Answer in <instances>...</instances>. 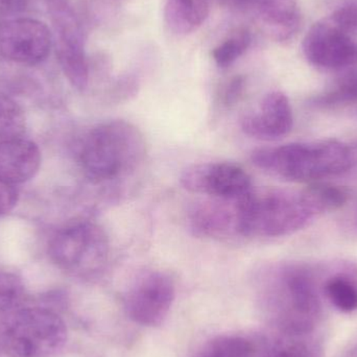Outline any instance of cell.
Wrapping results in <instances>:
<instances>
[{"label":"cell","instance_id":"5bb4252c","mask_svg":"<svg viewBox=\"0 0 357 357\" xmlns=\"http://www.w3.org/2000/svg\"><path fill=\"white\" fill-rule=\"evenodd\" d=\"M253 4L258 23L271 39L287 42L297 35L302 16L296 0H256Z\"/></svg>","mask_w":357,"mask_h":357},{"label":"cell","instance_id":"52a82bcc","mask_svg":"<svg viewBox=\"0 0 357 357\" xmlns=\"http://www.w3.org/2000/svg\"><path fill=\"white\" fill-rule=\"evenodd\" d=\"M68 339L66 323L54 310L26 307L17 310L6 323L2 345L10 357H52Z\"/></svg>","mask_w":357,"mask_h":357},{"label":"cell","instance_id":"7402d4cb","mask_svg":"<svg viewBox=\"0 0 357 357\" xmlns=\"http://www.w3.org/2000/svg\"><path fill=\"white\" fill-rule=\"evenodd\" d=\"M24 299L25 287L22 280L12 273L0 271V312L20 307Z\"/></svg>","mask_w":357,"mask_h":357},{"label":"cell","instance_id":"30bf717a","mask_svg":"<svg viewBox=\"0 0 357 357\" xmlns=\"http://www.w3.org/2000/svg\"><path fill=\"white\" fill-rule=\"evenodd\" d=\"M185 190L212 199H238L254 188L249 174L230 162H207L190 165L181 174Z\"/></svg>","mask_w":357,"mask_h":357},{"label":"cell","instance_id":"2e32d148","mask_svg":"<svg viewBox=\"0 0 357 357\" xmlns=\"http://www.w3.org/2000/svg\"><path fill=\"white\" fill-rule=\"evenodd\" d=\"M210 10L211 0H167L165 23L175 35H188L203 25Z\"/></svg>","mask_w":357,"mask_h":357},{"label":"cell","instance_id":"7a4b0ae2","mask_svg":"<svg viewBox=\"0 0 357 357\" xmlns=\"http://www.w3.org/2000/svg\"><path fill=\"white\" fill-rule=\"evenodd\" d=\"M146 155L142 131L130 121L111 119L85 134L79 146V163L86 177L102 184L135 173Z\"/></svg>","mask_w":357,"mask_h":357},{"label":"cell","instance_id":"ac0fdd59","mask_svg":"<svg viewBox=\"0 0 357 357\" xmlns=\"http://www.w3.org/2000/svg\"><path fill=\"white\" fill-rule=\"evenodd\" d=\"M251 342L238 335H222L212 340L195 357H253Z\"/></svg>","mask_w":357,"mask_h":357},{"label":"cell","instance_id":"6da1fadb","mask_svg":"<svg viewBox=\"0 0 357 357\" xmlns=\"http://www.w3.org/2000/svg\"><path fill=\"white\" fill-rule=\"evenodd\" d=\"M262 312L283 335H306L314 328L321 303L312 275L296 264L266 266L255 278Z\"/></svg>","mask_w":357,"mask_h":357},{"label":"cell","instance_id":"e0dca14e","mask_svg":"<svg viewBox=\"0 0 357 357\" xmlns=\"http://www.w3.org/2000/svg\"><path fill=\"white\" fill-rule=\"evenodd\" d=\"M357 102V65L343 70L323 93L312 98V106L320 109L337 108Z\"/></svg>","mask_w":357,"mask_h":357},{"label":"cell","instance_id":"83f0119b","mask_svg":"<svg viewBox=\"0 0 357 357\" xmlns=\"http://www.w3.org/2000/svg\"><path fill=\"white\" fill-rule=\"evenodd\" d=\"M348 357H357V344L351 350H350Z\"/></svg>","mask_w":357,"mask_h":357},{"label":"cell","instance_id":"cb8c5ba5","mask_svg":"<svg viewBox=\"0 0 357 357\" xmlns=\"http://www.w3.org/2000/svg\"><path fill=\"white\" fill-rule=\"evenodd\" d=\"M266 357H319L316 347L303 342H295L289 345L275 346Z\"/></svg>","mask_w":357,"mask_h":357},{"label":"cell","instance_id":"d6986e66","mask_svg":"<svg viewBox=\"0 0 357 357\" xmlns=\"http://www.w3.org/2000/svg\"><path fill=\"white\" fill-rule=\"evenodd\" d=\"M252 36L247 29H239L220 42L213 50L212 58L220 68L234 64L251 45Z\"/></svg>","mask_w":357,"mask_h":357},{"label":"cell","instance_id":"9c48e42d","mask_svg":"<svg viewBox=\"0 0 357 357\" xmlns=\"http://www.w3.org/2000/svg\"><path fill=\"white\" fill-rule=\"evenodd\" d=\"M56 36V56L69 83L84 91L89 83L83 31L68 0H50Z\"/></svg>","mask_w":357,"mask_h":357},{"label":"cell","instance_id":"277c9868","mask_svg":"<svg viewBox=\"0 0 357 357\" xmlns=\"http://www.w3.org/2000/svg\"><path fill=\"white\" fill-rule=\"evenodd\" d=\"M251 161L273 177L312 184L347 172L352 153L343 142L320 140L258 149L252 153Z\"/></svg>","mask_w":357,"mask_h":357},{"label":"cell","instance_id":"8992f818","mask_svg":"<svg viewBox=\"0 0 357 357\" xmlns=\"http://www.w3.org/2000/svg\"><path fill=\"white\" fill-rule=\"evenodd\" d=\"M110 239L91 220H77L59 230L50 243V259L56 266L82 278L100 276L110 259Z\"/></svg>","mask_w":357,"mask_h":357},{"label":"cell","instance_id":"4316f807","mask_svg":"<svg viewBox=\"0 0 357 357\" xmlns=\"http://www.w3.org/2000/svg\"><path fill=\"white\" fill-rule=\"evenodd\" d=\"M29 0H0V16H10L22 12Z\"/></svg>","mask_w":357,"mask_h":357},{"label":"cell","instance_id":"44dd1931","mask_svg":"<svg viewBox=\"0 0 357 357\" xmlns=\"http://www.w3.org/2000/svg\"><path fill=\"white\" fill-rule=\"evenodd\" d=\"M327 297L331 303L344 312L357 310V287L354 283L343 277H335L326 283Z\"/></svg>","mask_w":357,"mask_h":357},{"label":"cell","instance_id":"484cf974","mask_svg":"<svg viewBox=\"0 0 357 357\" xmlns=\"http://www.w3.org/2000/svg\"><path fill=\"white\" fill-rule=\"evenodd\" d=\"M18 191L13 184L0 178V215L8 213L16 205Z\"/></svg>","mask_w":357,"mask_h":357},{"label":"cell","instance_id":"d4e9b609","mask_svg":"<svg viewBox=\"0 0 357 357\" xmlns=\"http://www.w3.org/2000/svg\"><path fill=\"white\" fill-rule=\"evenodd\" d=\"M245 90V79L241 75L232 77L222 88V102L226 107L236 105L243 96Z\"/></svg>","mask_w":357,"mask_h":357},{"label":"cell","instance_id":"5b68a950","mask_svg":"<svg viewBox=\"0 0 357 357\" xmlns=\"http://www.w3.org/2000/svg\"><path fill=\"white\" fill-rule=\"evenodd\" d=\"M310 64L343 71L357 65V6H341L317 21L302 43Z\"/></svg>","mask_w":357,"mask_h":357},{"label":"cell","instance_id":"4fadbf2b","mask_svg":"<svg viewBox=\"0 0 357 357\" xmlns=\"http://www.w3.org/2000/svg\"><path fill=\"white\" fill-rule=\"evenodd\" d=\"M236 201L212 199L193 205L188 212L191 232L205 238L237 236Z\"/></svg>","mask_w":357,"mask_h":357},{"label":"cell","instance_id":"ba28073f","mask_svg":"<svg viewBox=\"0 0 357 357\" xmlns=\"http://www.w3.org/2000/svg\"><path fill=\"white\" fill-rule=\"evenodd\" d=\"M176 287L167 273L150 270L138 275L123 295V310L136 324L154 327L169 316Z\"/></svg>","mask_w":357,"mask_h":357},{"label":"cell","instance_id":"9a60e30c","mask_svg":"<svg viewBox=\"0 0 357 357\" xmlns=\"http://www.w3.org/2000/svg\"><path fill=\"white\" fill-rule=\"evenodd\" d=\"M41 154L37 144L22 138L0 142V178L6 182L23 183L37 174Z\"/></svg>","mask_w":357,"mask_h":357},{"label":"cell","instance_id":"8fae6325","mask_svg":"<svg viewBox=\"0 0 357 357\" xmlns=\"http://www.w3.org/2000/svg\"><path fill=\"white\" fill-rule=\"evenodd\" d=\"M52 36L41 21L13 19L0 24V56L19 64L36 65L45 60Z\"/></svg>","mask_w":357,"mask_h":357},{"label":"cell","instance_id":"3957f363","mask_svg":"<svg viewBox=\"0 0 357 357\" xmlns=\"http://www.w3.org/2000/svg\"><path fill=\"white\" fill-rule=\"evenodd\" d=\"M320 213L308 191L252 189L236 201V234L282 237L307 226Z\"/></svg>","mask_w":357,"mask_h":357},{"label":"cell","instance_id":"ffe728a7","mask_svg":"<svg viewBox=\"0 0 357 357\" xmlns=\"http://www.w3.org/2000/svg\"><path fill=\"white\" fill-rule=\"evenodd\" d=\"M22 109L12 98L0 94V139L17 138L24 132Z\"/></svg>","mask_w":357,"mask_h":357},{"label":"cell","instance_id":"603a6c76","mask_svg":"<svg viewBox=\"0 0 357 357\" xmlns=\"http://www.w3.org/2000/svg\"><path fill=\"white\" fill-rule=\"evenodd\" d=\"M306 189L321 213L339 209L347 202V192L333 185L312 183Z\"/></svg>","mask_w":357,"mask_h":357},{"label":"cell","instance_id":"7c38bea8","mask_svg":"<svg viewBox=\"0 0 357 357\" xmlns=\"http://www.w3.org/2000/svg\"><path fill=\"white\" fill-rule=\"evenodd\" d=\"M293 110L289 98L281 91H272L262 98L253 112L243 115V133L260 140H276L287 135L293 128Z\"/></svg>","mask_w":357,"mask_h":357},{"label":"cell","instance_id":"f1b7e54d","mask_svg":"<svg viewBox=\"0 0 357 357\" xmlns=\"http://www.w3.org/2000/svg\"><path fill=\"white\" fill-rule=\"evenodd\" d=\"M238 2H243V3H254L256 0H236Z\"/></svg>","mask_w":357,"mask_h":357}]
</instances>
